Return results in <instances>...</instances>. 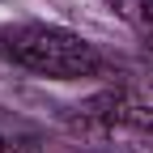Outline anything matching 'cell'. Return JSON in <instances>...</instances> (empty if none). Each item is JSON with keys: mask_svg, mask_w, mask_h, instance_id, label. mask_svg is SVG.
Here are the masks:
<instances>
[{"mask_svg": "<svg viewBox=\"0 0 153 153\" xmlns=\"http://www.w3.org/2000/svg\"><path fill=\"white\" fill-rule=\"evenodd\" d=\"M0 153H17V149H13V140H9V136H0Z\"/></svg>", "mask_w": 153, "mask_h": 153, "instance_id": "4", "label": "cell"}, {"mask_svg": "<svg viewBox=\"0 0 153 153\" xmlns=\"http://www.w3.org/2000/svg\"><path fill=\"white\" fill-rule=\"evenodd\" d=\"M0 55L26 72L51 76V81H81V76L102 72V55L94 51V43H85L81 34H72L64 26H47V22L0 26Z\"/></svg>", "mask_w": 153, "mask_h": 153, "instance_id": "1", "label": "cell"}, {"mask_svg": "<svg viewBox=\"0 0 153 153\" xmlns=\"http://www.w3.org/2000/svg\"><path fill=\"white\" fill-rule=\"evenodd\" d=\"M115 4H119V13L128 17V22H136L153 38V0H115Z\"/></svg>", "mask_w": 153, "mask_h": 153, "instance_id": "3", "label": "cell"}, {"mask_svg": "<svg viewBox=\"0 0 153 153\" xmlns=\"http://www.w3.org/2000/svg\"><path fill=\"white\" fill-rule=\"evenodd\" d=\"M119 128H128L132 136H140V140H153V106L128 102V106L119 111Z\"/></svg>", "mask_w": 153, "mask_h": 153, "instance_id": "2", "label": "cell"}]
</instances>
